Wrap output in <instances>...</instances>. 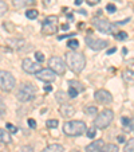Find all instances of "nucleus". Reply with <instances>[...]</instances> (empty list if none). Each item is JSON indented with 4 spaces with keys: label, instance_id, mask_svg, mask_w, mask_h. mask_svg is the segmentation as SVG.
I'll use <instances>...</instances> for the list:
<instances>
[{
    "label": "nucleus",
    "instance_id": "f257e3e1",
    "mask_svg": "<svg viewBox=\"0 0 134 152\" xmlns=\"http://www.w3.org/2000/svg\"><path fill=\"white\" fill-rule=\"evenodd\" d=\"M66 61H67V66H70V69L74 73H81L86 66L85 55L81 53H75V51L66 54Z\"/></svg>",
    "mask_w": 134,
    "mask_h": 152
},
{
    "label": "nucleus",
    "instance_id": "f03ea898",
    "mask_svg": "<svg viewBox=\"0 0 134 152\" xmlns=\"http://www.w3.org/2000/svg\"><path fill=\"white\" fill-rule=\"evenodd\" d=\"M35 94H36L35 86L32 84H30V82H24L18 89V92H16V98L20 103H28L32 98H35Z\"/></svg>",
    "mask_w": 134,
    "mask_h": 152
},
{
    "label": "nucleus",
    "instance_id": "7ed1b4c3",
    "mask_svg": "<svg viewBox=\"0 0 134 152\" xmlns=\"http://www.w3.org/2000/svg\"><path fill=\"white\" fill-rule=\"evenodd\" d=\"M63 132L67 136H81L86 132V124L79 120L67 121L63 125Z\"/></svg>",
    "mask_w": 134,
    "mask_h": 152
},
{
    "label": "nucleus",
    "instance_id": "20e7f679",
    "mask_svg": "<svg viewBox=\"0 0 134 152\" xmlns=\"http://www.w3.org/2000/svg\"><path fill=\"white\" fill-rule=\"evenodd\" d=\"M113 119H114L113 111H111V109H105V111H102L98 116L95 117V120H94V125H95L97 128H99V129H105L111 124Z\"/></svg>",
    "mask_w": 134,
    "mask_h": 152
},
{
    "label": "nucleus",
    "instance_id": "39448f33",
    "mask_svg": "<svg viewBox=\"0 0 134 152\" xmlns=\"http://www.w3.org/2000/svg\"><path fill=\"white\" fill-rule=\"evenodd\" d=\"M56 31H58V18L51 15L44 19L43 24H42V34L53 35V34H56Z\"/></svg>",
    "mask_w": 134,
    "mask_h": 152
},
{
    "label": "nucleus",
    "instance_id": "423d86ee",
    "mask_svg": "<svg viewBox=\"0 0 134 152\" xmlns=\"http://www.w3.org/2000/svg\"><path fill=\"white\" fill-rule=\"evenodd\" d=\"M15 85H16L15 77L9 71L0 70V86H1V89L6 92H11L15 88Z\"/></svg>",
    "mask_w": 134,
    "mask_h": 152
},
{
    "label": "nucleus",
    "instance_id": "0eeeda50",
    "mask_svg": "<svg viewBox=\"0 0 134 152\" xmlns=\"http://www.w3.org/2000/svg\"><path fill=\"white\" fill-rule=\"evenodd\" d=\"M48 66L55 74L66 73V63H64V61L62 58H59V57H51V58L48 59Z\"/></svg>",
    "mask_w": 134,
    "mask_h": 152
},
{
    "label": "nucleus",
    "instance_id": "6e6552de",
    "mask_svg": "<svg viewBox=\"0 0 134 152\" xmlns=\"http://www.w3.org/2000/svg\"><path fill=\"white\" fill-rule=\"evenodd\" d=\"M93 26L95 27L98 31L105 32V34H111V32L114 31V28H115V26H114L113 23H110V22H107V20H103V19H98V18H95L93 20Z\"/></svg>",
    "mask_w": 134,
    "mask_h": 152
},
{
    "label": "nucleus",
    "instance_id": "1a4fd4ad",
    "mask_svg": "<svg viewBox=\"0 0 134 152\" xmlns=\"http://www.w3.org/2000/svg\"><path fill=\"white\" fill-rule=\"evenodd\" d=\"M86 43H87V46L90 47V49H93V50H102V49H105L106 46L109 44V42L107 41H102V39H98V38H95V36H93V35H89V36H86Z\"/></svg>",
    "mask_w": 134,
    "mask_h": 152
},
{
    "label": "nucleus",
    "instance_id": "9d476101",
    "mask_svg": "<svg viewBox=\"0 0 134 152\" xmlns=\"http://www.w3.org/2000/svg\"><path fill=\"white\" fill-rule=\"evenodd\" d=\"M95 100L99 104H103V105H107V104L113 103V96H111L110 92L105 90V89H99L95 92Z\"/></svg>",
    "mask_w": 134,
    "mask_h": 152
},
{
    "label": "nucleus",
    "instance_id": "9b49d317",
    "mask_svg": "<svg viewBox=\"0 0 134 152\" xmlns=\"http://www.w3.org/2000/svg\"><path fill=\"white\" fill-rule=\"evenodd\" d=\"M22 67H23V70L28 74H36L39 70H40V66H39L38 62L31 61L30 58L23 59V62H22Z\"/></svg>",
    "mask_w": 134,
    "mask_h": 152
},
{
    "label": "nucleus",
    "instance_id": "f8f14e48",
    "mask_svg": "<svg viewBox=\"0 0 134 152\" xmlns=\"http://www.w3.org/2000/svg\"><path fill=\"white\" fill-rule=\"evenodd\" d=\"M36 78L44 82H53V81H55L56 74L50 67H46V69H42V70H39L36 73Z\"/></svg>",
    "mask_w": 134,
    "mask_h": 152
},
{
    "label": "nucleus",
    "instance_id": "ddd939ff",
    "mask_svg": "<svg viewBox=\"0 0 134 152\" xmlns=\"http://www.w3.org/2000/svg\"><path fill=\"white\" fill-rule=\"evenodd\" d=\"M59 112H61V114L63 117H71L75 114V108H74L73 105H70V104H62V106L59 108Z\"/></svg>",
    "mask_w": 134,
    "mask_h": 152
},
{
    "label": "nucleus",
    "instance_id": "4468645a",
    "mask_svg": "<svg viewBox=\"0 0 134 152\" xmlns=\"http://www.w3.org/2000/svg\"><path fill=\"white\" fill-rule=\"evenodd\" d=\"M103 147V140H95V141H91V144H89L86 147V152H101Z\"/></svg>",
    "mask_w": 134,
    "mask_h": 152
},
{
    "label": "nucleus",
    "instance_id": "2eb2a0df",
    "mask_svg": "<svg viewBox=\"0 0 134 152\" xmlns=\"http://www.w3.org/2000/svg\"><path fill=\"white\" fill-rule=\"evenodd\" d=\"M42 152H64V148L61 144H51V145L46 147Z\"/></svg>",
    "mask_w": 134,
    "mask_h": 152
},
{
    "label": "nucleus",
    "instance_id": "dca6fc26",
    "mask_svg": "<svg viewBox=\"0 0 134 152\" xmlns=\"http://www.w3.org/2000/svg\"><path fill=\"white\" fill-rule=\"evenodd\" d=\"M7 42H8V43H14V44H11V46L16 50L23 49L24 44H26V41H23V39H8Z\"/></svg>",
    "mask_w": 134,
    "mask_h": 152
},
{
    "label": "nucleus",
    "instance_id": "f3484780",
    "mask_svg": "<svg viewBox=\"0 0 134 152\" xmlns=\"http://www.w3.org/2000/svg\"><path fill=\"white\" fill-rule=\"evenodd\" d=\"M11 141H12L11 135H9L7 131H4V129H0V143L9 144Z\"/></svg>",
    "mask_w": 134,
    "mask_h": 152
},
{
    "label": "nucleus",
    "instance_id": "a211bd4d",
    "mask_svg": "<svg viewBox=\"0 0 134 152\" xmlns=\"http://www.w3.org/2000/svg\"><path fill=\"white\" fill-rule=\"evenodd\" d=\"M122 77H123V79H125L126 82H129V84H133L134 82V71L130 70V69H128V70L123 71Z\"/></svg>",
    "mask_w": 134,
    "mask_h": 152
},
{
    "label": "nucleus",
    "instance_id": "6ab92c4d",
    "mask_svg": "<svg viewBox=\"0 0 134 152\" xmlns=\"http://www.w3.org/2000/svg\"><path fill=\"white\" fill-rule=\"evenodd\" d=\"M101 152H118V145L115 144H106L102 147Z\"/></svg>",
    "mask_w": 134,
    "mask_h": 152
},
{
    "label": "nucleus",
    "instance_id": "aec40b11",
    "mask_svg": "<svg viewBox=\"0 0 134 152\" xmlns=\"http://www.w3.org/2000/svg\"><path fill=\"white\" fill-rule=\"evenodd\" d=\"M68 85H70L71 88H74L75 90H78V93H79V92H83V90H85L83 85H82L81 82H78V81H70V82H68Z\"/></svg>",
    "mask_w": 134,
    "mask_h": 152
},
{
    "label": "nucleus",
    "instance_id": "412c9836",
    "mask_svg": "<svg viewBox=\"0 0 134 152\" xmlns=\"http://www.w3.org/2000/svg\"><path fill=\"white\" fill-rule=\"evenodd\" d=\"M66 100H67V94L64 93V92L59 90L58 93H56V101H58V103L64 104V103H66Z\"/></svg>",
    "mask_w": 134,
    "mask_h": 152
},
{
    "label": "nucleus",
    "instance_id": "4be33fe9",
    "mask_svg": "<svg viewBox=\"0 0 134 152\" xmlns=\"http://www.w3.org/2000/svg\"><path fill=\"white\" fill-rule=\"evenodd\" d=\"M123 152H134V139H131V140H129L128 143H126L125 148H123Z\"/></svg>",
    "mask_w": 134,
    "mask_h": 152
},
{
    "label": "nucleus",
    "instance_id": "5701e85b",
    "mask_svg": "<svg viewBox=\"0 0 134 152\" xmlns=\"http://www.w3.org/2000/svg\"><path fill=\"white\" fill-rule=\"evenodd\" d=\"M26 16L28 19H36L38 18V11L36 9H27V12H26Z\"/></svg>",
    "mask_w": 134,
    "mask_h": 152
},
{
    "label": "nucleus",
    "instance_id": "b1692460",
    "mask_svg": "<svg viewBox=\"0 0 134 152\" xmlns=\"http://www.w3.org/2000/svg\"><path fill=\"white\" fill-rule=\"evenodd\" d=\"M7 9H8V6L6 4V1L0 0V16H3V15L7 12Z\"/></svg>",
    "mask_w": 134,
    "mask_h": 152
},
{
    "label": "nucleus",
    "instance_id": "393cba45",
    "mask_svg": "<svg viewBox=\"0 0 134 152\" xmlns=\"http://www.w3.org/2000/svg\"><path fill=\"white\" fill-rule=\"evenodd\" d=\"M67 46L70 47V49L75 50V49H78V46H79V42L76 41V39H70V41H68V43H67Z\"/></svg>",
    "mask_w": 134,
    "mask_h": 152
},
{
    "label": "nucleus",
    "instance_id": "a878e982",
    "mask_svg": "<svg viewBox=\"0 0 134 152\" xmlns=\"http://www.w3.org/2000/svg\"><path fill=\"white\" fill-rule=\"evenodd\" d=\"M58 120H55V119H51V120H47L46 125L48 127V128H56L58 127Z\"/></svg>",
    "mask_w": 134,
    "mask_h": 152
},
{
    "label": "nucleus",
    "instance_id": "bb28decb",
    "mask_svg": "<svg viewBox=\"0 0 134 152\" xmlns=\"http://www.w3.org/2000/svg\"><path fill=\"white\" fill-rule=\"evenodd\" d=\"M126 38H128V34L125 31H120L115 34V39H118V41H125Z\"/></svg>",
    "mask_w": 134,
    "mask_h": 152
},
{
    "label": "nucleus",
    "instance_id": "cd10ccee",
    "mask_svg": "<svg viewBox=\"0 0 134 152\" xmlns=\"http://www.w3.org/2000/svg\"><path fill=\"white\" fill-rule=\"evenodd\" d=\"M16 152H34V149L31 145H22Z\"/></svg>",
    "mask_w": 134,
    "mask_h": 152
},
{
    "label": "nucleus",
    "instance_id": "c85d7f7f",
    "mask_svg": "<svg viewBox=\"0 0 134 152\" xmlns=\"http://www.w3.org/2000/svg\"><path fill=\"white\" fill-rule=\"evenodd\" d=\"M35 59H36V62H38V63H42V62H44V59H46V58H44L43 54L38 51V53H35Z\"/></svg>",
    "mask_w": 134,
    "mask_h": 152
},
{
    "label": "nucleus",
    "instance_id": "c756f323",
    "mask_svg": "<svg viewBox=\"0 0 134 152\" xmlns=\"http://www.w3.org/2000/svg\"><path fill=\"white\" fill-rule=\"evenodd\" d=\"M76 96H78V90H75L74 88L70 86V89H68V97H70V98H75Z\"/></svg>",
    "mask_w": 134,
    "mask_h": 152
},
{
    "label": "nucleus",
    "instance_id": "7c9ffc66",
    "mask_svg": "<svg viewBox=\"0 0 134 152\" xmlns=\"http://www.w3.org/2000/svg\"><path fill=\"white\" fill-rule=\"evenodd\" d=\"M86 133H87V137L89 139H94V137H95V135H97V131L94 128H90L87 132H86Z\"/></svg>",
    "mask_w": 134,
    "mask_h": 152
},
{
    "label": "nucleus",
    "instance_id": "2f4dec72",
    "mask_svg": "<svg viewBox=\"0 0 134 152\" xmlns=\"http://www.w3.org/2000/svg\"><path fill=\"white\" fill-rule=\"evenodd\" d=\"M12 1H14L15 7H22V6H24L26 3H28L27 0H12Z\"/></svg>",
    "mask_w": 134,
    "mask_h": 152
},
{
    "label": "nucleus",
    "instance_id": "473e14b6",
    "mask_svg": "<svg viewBox=\"0 0 134 152\" xmlns=\"http://www.w3.org/2000/svg\"><path fill=\"white\" fill-rule=\"evenodd\" d=\"M86 113L87 114H95L97 113V108L95 106H87V108H86Z\"/></svg>",
    "mask_w": 134,
    "mask_h": 152
},
{
    "label": "nucleus",
    "instance_id": "72a5a7b5",
    "mask_svg": "<svg viewBox=\"0 0 134 152\" xmlns=\"http://www.w3.org/2000/svg\"><path fill=\"white\" fill-rule=\"evenodd\" d=\"M106 9H107L110 14H113V12L117 11V7L114 6V4H107V6H106Z\"/></svg>",
    "mask_w": 134,
    "mask_h": 152
},
{
    "label": "nucleus",
    "instance_id": "f704fd0d",
    "mask_svg": "<svg viewBox=\"0 0 134 152\" xmlns=\"http://www.w3.org/2000/svg\"><path fill=\"white\" fill-rule=\"evenodd\" d=\"M121 123H122V125L128 127L129 124H130V119H129V117H122V119H121Z\"/></svg>",
    "mask_w": 134,
    "mask_h": 152
},
{
    "label": "nucleus",
    "instance_id": "c9c22d12",
    "mask_svg": "<svg viewBox=\"0 0 134 152\" xmlns=\"http://www.w3.org/2000/svg\"><path fill=\"white\" fill-rule=\"evenodd\" d=\"M7 128L9 129V132H11V133H16V132H18V129H16V127H14L12 125V124H7Z\"/></svg>",
    "mask_w": 134,
    "mask_h": 152
},
{
    "label": "nucleus",
    "instance_id": "e433bc0d",
    "mask_svg": "<svg viewBox=\"0 0 134 152\" xmlns=\"http://www.w3.org/2000/svg\"><path fill=\"white\" fill-rule=\"evenodd\" d=\"M6 112V104L3 103V100L0 98V114H3Z\"/></svg>",
    "mask_w": 134,
    "mask_h": 152
},
{
    "label": "nucleus",
    "instance_id": "4c0bfd02",
    "mask_svg": "<svg viewBox=\"0 0 134 152\" xmlns=\"http://www.w3.org/2000/svg\"><path fill=\"white\" fill-rule=\"evenodd\" d=\"M74 35H75L74 32H71V34H64V35L58 36V39H59V41H62V39H64V38H70V36H74Z\"/></svg>",
    "mask_w": 134,
    "mask_h": 152
},
{
    "label": "nucleus",
    "instance_id": "58836bf2",
    "mask_svg": "<svg viewBox=\"0 0 134 152\" xmlns=\"http://www.w3.org/2000/svg\"><path fill=\"white\" fill-rule=\"evenodd\" d=\"M86 1H87L89 6H97V4H98L101 0H86Z\"/></svg>",
    "mask_w": 134,
    "mask_h": 152
},
{
    "label": "nucleus",
    "instance_id": "ea45409f",
    "mask_svg": "<svg viewBox=\"0 0 134 152\" xmlns=\"http://www.w3.org/2000/svg\"><path fill=\"white\" fill-rule=\"evenodd\" d=\"M28 125L31 127V128H35V127H36L35 120H34V119H30V120H28Z\"/></svg>",
    "mask_w": 134,
    "mask_h": 152
},
{
    "label": "nucleus",
    "instance_id": "a19ab883",
    "mask_svg": "<svg viewBox=\"0 0 134 152\" xmlns=\"http://www.w3.org/2000/svg\"><path fill=\"white\" fill-rule=\"evenodd\" d=\"M115 51H117V49H115V47H113V49H109V50H107V53H106V54H107V55H111V54H114Z\"/></svg>",
    "mask_w": 134,
    "mask_h": 152
},
{
    "label": "nucleus",
    "instance_id": "79ce46f5",
    "mask_svg": "<svg viewBox=\"0 0 134 152\" xmlns=\"http://www.w3.org/2000/svg\"><path fill=\"white\" fill-rule=\"evenodd\" d=\"M117 140L120 141V143H123V141H125V136H122V135H120V136L117 137Z\"/></svg>",
    "mask_w": 134,
    "mask_h": 152
},
{
    "label": "nucleus",
    "instance_id": "37998d69",
    "mask_svg": "<svg viewBox=\"0 0 134 152\" xmlns=\"http://www.w3.org/2000/svg\"><path fill=\"white\" fill-rule=\"evenodd\" d=\"M51 90H53V86H51V85H46V86H44V92H51Z\"/></svg>",
    "mask_w": 134,
    "mask_h": 152
},
{
    "label": "nucleus",
    "instance_id": "c03bdc74",
    "mask_svg": "<svg viewBox=\"0 0 134 152\" xmlns=\"http://www.w3.org/2000/svg\"><path fill=\"white\" fill-rule=\"evenodd\" d=\"M74 3H75V6H81V4L83 3V0H75Z\"/></svg>",
    "mask_w": 134,
    "mask_h": 152
},
{
    "label": "nucleus",
    "instance_id": "a18cd8bd",
    "mask_svg": "<svg viewBox=\"0 0 134 152\" xmlns=\"http://www.w3.org/2000/svg\"><path fill=\"white\" fill-rule=\"evenodd\" d=\"M68 27H70V26H68V24H62V26H61V28H62V30H68Z\"/></svg>",
    "mask_w": 134,
    "mask_h": 152
}]
</instances>
